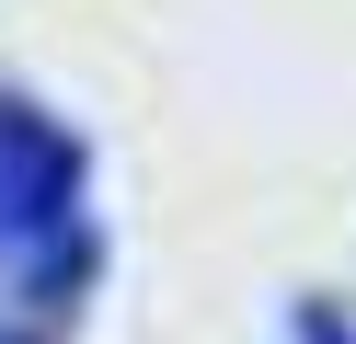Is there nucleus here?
Returning <instances> with one entry per match:
<instances>
[{"label": "nucleus", "mask_w": 356, "mask_h": 344, "mask_svg": "<svg viewBox=\"0 0 356 344\" xmlns=\"http://www.w3.org/2000/svg\"><path fill=\"white\" fill-rule=\"evenodd\" d=\"M0 344H12V333H0Z\"/></svg>", "instance_id": "3"}, {"label": "nucleus", "mask_w": 356, "mask_h": 344, "mask_svg": "<svg viewBox=\"0 0 356 344\" xmlns=\"http://www.w3.org/2000/svg\"><path fill=\"white\" fill-rule=\"evenodd\" d=\"M92 275V218H81V138L58 115L0 92V287L58 310Z\"/></svg>", "instance_id": "1"}, {"label": "nucleus", "mask_w": 356, "mask_h": 344, "mask_svg": "<svg viewBox=\"0 0 356 344\" xmlns=\"http://www.w3.org/2000/svg\"><path fill=\"white\" fill-rule=\"evenodd\" d=\"M299 344H356V310H333V298H310V310H299Z\"/></svg>", "instance_id": "2"}]
</instances>
